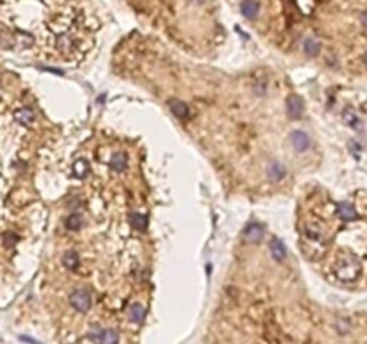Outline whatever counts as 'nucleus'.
Returning <instances> with one entry per match:
<instances>
[{
    "label": "nucleus",
    "mask_w": 367,
    "mask_h": 344,
    "mask_svg": "<svg viewBox=\"0 0 367 344\" xmlns=\"http://www.w3.org/2000/svg\"><path fill=\"white\" fill-rule=\"evenodd\" d=\"M333 273L337 280H340L342 283H353L362 275V262L356 254L342 251L333 264Z\"/></svg>",
    "instance_id": "nucleus-1"
},
{
    "label": "nucleus",
    "mask_w": 367,
    "mask_h": 344,
    "mask_svg": "<svg viewBox=\"0 0 367 344\" xmlns=\"http://www.w3.org/2000/svg\"><path fill=\"white\" fill-rule=\"evenodd\" d=\"M299 244H301L303 254L306 258H310V260H319V258H322L328 253V242L324 240H315V238H308L301 235V242Z\"/></svg>",
    "instance_id": "nucleus-2"
},
{
    "label": "nucleus",
    "mask_w": 367,
    "mask_h": 344,
    "mask_svg": "<svg viewBox=\"0 0 367 344\" xmlns=\"http://www.w3.org/2000/svg\"><path fill=\"white\" fill-rule=\"evenodd\" d=\"M301 235L303 237H308V238H315V240H324V242L330 240L328 226L322 221H319V219H314V221H310L308 224L303 226Z\"/></svg>",
    "instance_id": "nucleus-3"
},
{
    "label": "nucleus",
    "mask_w": 367,
    "mask_h": 344,
    "mask_svg": "<svg viewBox=\"0 0 367 344\" xmlns=\"http://www.w3.org/2000/svg\"><path fill=\"white\" fill-rule=\"evenodd\" d=\"M88 337L95 344H119V333L111 328H91Z\"/></svg>",
    "instance_id": "nucleus-4"
},
{
    "label": "nucleus",
    "mask_w": 367,
    "mask_h": 344,
    "mask_svg": "<svg viewBox=\"0 0 367 344\" xmlns=\"http://www.w3.org/2000/svg\"><path fill=\"white\" fill-rule=\"evenodd\" d=\"M70 305L77 312L84 314V312L90 310L91 307V294L86 289H77V291H73L70 294Z\"/></svg>",
    "instance_id": "nucleus-5"
},
{
    "label": "nucleus",
    "mask_w": 367,
    "mask_h": 344,
    "mask_svg": "<svg viewBox=\"0 0 367 344\" xmlns=\"http://www.w3.org/2000/svg\"><path fill=\"white\" fill-rule=\"evenodd\" d=\"M335 215L340 219L342 222H353L358 219V212L349 201H340L335 205Z\"/></svg>",
    "instance_id": "nucleus-6"
},
{
    "label": "nucleus",
    "mask_w": 367,
    "mask_h": 344,
    "mask_svg": "<svg viewBox=\"0 0 367 344\" xmlns=\"http://www.w3.org/2000/svg\"><path fill=\"white\" fill-rule=\"evenodd\" d=\"M303 110H305V106H303V101L299 95H290L289 99H287V113H289L290 119H299L303 115Z\"/></svg>",
    "instance_id": "nucleus-7"
},
{
    "label": "nucleus",
    "mask_w": 367,
    "mask_h": 344,
    "mask_svg": "<svg viewBox=\"0 0 367 344\" xmlns=\"http://www.w3.org/2000/svg\"><path fill=\"white\" fill-rule=\"evenodd\" d=\"M290 143H292V147L296 149V151H299V152H303V151H306V149L310 147V136L306 135L305 131H294L292 135H290Z\"/></svg>",
    "instance_id": "nucleus-8"
},
{
    "label": "nucleus",
    "mask_w": 367,
    "mask_h": 344,
    "mask_svg": "<svg viewBox=\"0 0 367 344\" xmlns=\"http://www.w3.org/2000/svg\"><path fill=\"white\" fill-rule=\"evenodd\" d=\"M269 249H270V254H272V258L276 260V262H283L287 258V249L285 246H283V242L280 240L278 237L270 238V244H269Z\"/></svg>",
    "instance_id": "nucleus-9"
},
{
    "label": "nucleus",
    "mask_w": 367,
    "mask_h": 344,
    "mask_svg": "<svg viewBox=\"0 0 367 344\" xmlns=\"http://www.w3.org/2000/svg\"><path fill=\"white\" fill-rule=\"evenodd\" d=\"M168 108H170L172 115H175L177 119H187L188 115H190V108H188L183 101H179V99H172V101H168Z\"/></svg>",
    "instance_id": "nucleus-10"
},
{
    "label": "nucleus",
    "mask_w": 367,
    "mask_h": 344,
    "mask_svg": "<svg viewBox=\"0 0 367 344\" xmlns=\"http://www.w3.org/2000/svg\"><path fill=\"white\" fill-rule=\"evenodd\" d=\"M127 317H129L133 323H142L143 317H145V307H143L142 303H131L129 307H127Z\"/></svg>",
    "instance_id": "nucleus-11"
},
{
    "label": "nucleus",
    "mask_w": 367,
    "mask_h": 344,
    "mask_svg": "<svg viewBox=\"0 0 367 344\" xmlns=\"http://www.w3.org/2000/svg\"><path fill=\"white\" fill-rule=\"evenodd\" d=\"M244 238L249 242V244H256V242H260L261 238H263V229H261V226H258V224L247 226L244 231Z\"/></svg>",
    "instance_id": "nucleus-12"
},
{
    "label": "nucleus",
    "mask_w": 367,
    "mask_h": 344,
    "mask_svg": "<svg viewBox=\"0 0 367 344\" xmlns=\"http://www.w3.org/2000/svg\"><path fill=\"white\" fill-rule=\"evenodd\" d=\"M88 174H90V163H88V160L79 158V160L73 161V176L79 178V180H84Z\"/></svg>",
    "instance_id": "nucleus-13"
},
{
    "label": "nucleus",
    "mask_w": 367,
    "mask_h": 344,
    "mask_svg": "<svg viewBox=\"0 0 367 344\" xmlns=\"http://www.w3.org/2000/svg\"><path fill=\"white\" fill-rule=\"evenodd\" d=\"M285 174H287L285 167L282 163H278V161H272L269 165V168H267V176H269L270 181H282L285 178Z\"/></svg>",
    "instance_id": "nucleus-14"
},
{
    "label": "nucleus",
    "mask_w": 367,
    "mask_h": 344,
    "mask_svg": "<svg viewBox=\"0 0 367 344\" xmlns=\"http://www.w3.org/2000/svg\"><path fill=\"white\" fill-rule=\"evenodd\" d=\"M129 224H131V228L136 229V231H145L147 229V217L140 212H133L129 215Z\"/></svg>",
    "instance_id": "nucleus-15"
},
{
    "label": "nucleus",
    "mask_w": 367,
    "mask_h": 344,
    "mask_svg": "<svg viewBox=\"0 0 367 344\" xmlns=\"http://www.w3.org/2000/svg\"><path fill=\"white\" fill-rule=\"evenodd\" d=\"M15 119L17 122H20L22 126H31L34 120V111L31 108H20V110L15 113Z\"/></svg>",
    "instance_id": "nucleus-16"
},
{
    "label": "nucleus",
    "mask_w": 367,
    "mask_h": 344,
    "mask_svg": "<svg viewBox=\"0 0 367 344\" xmlns=\"http://www.w3.org/2000/svg\"><path fill=\"white\" fill-rule=\"evenodd\" d=\"M110 165L115 172H124L127 168V156L124 152H117V154L111 156Z\"/></svg>",
    "instance_id": "nucleus-17"
},
{
    "label": "nucleus",
    "mask_w": 367,
    "mask_h": 344,
    "mask_svg": "<svg viewBox=\"0 0 367 344\" xmlns=\"http://www.w3.org/2000/svg\"><path fill=\"white\" fill-rule=\"evenodd\" d=\"M240 9H242V15L251 20V18H254L258 15V9L260 8H258V4L254 2V0H244V2L240 4Z\"/></svg>",
    "instance_id": "nucleus-18"
},
{
    "label": "nucleus",
    "mask_w": 367,
    "mask_h": 344,
    "mask_svg": "<svg viewBox=\"0 0 367 344\" xmlns=\"http://www.w3.org/2000/svg\"><path fill=\"white\" fill-rule=\"evenodd\" d=\"M79 254L75 253V251H66L65 254H63V266L66 267L68 271H75L79 267Z\"/></svg>",
    "instance_id": "nucleus-19"
},
{
    "label": "nucleus",
    "mask_w": 367,
    "mask_h": 344,
    "mask_svg": "<svg viewBox=\"0 0 367 344\" xmlns=\"http://www.w3.org/2000/svg\"><path fill=\"white\" fill-rule=\"evenodd\" d=\"M65 224L70 231H77V229H81V226H82V215L81 213H72V215L66 217Z\"/></svg>",
    "instance_id": "nucleus-20"
},
{
    "label": "nucleus",
    "mask_w": 367,
    "mask_h": 344,
    "mask_svg": "<svg viewBox=\"0 0 367 344\" xmlns=\"http://www.w3.org/2000/svg\"><path fill=\"white\" fill-rule=\"evenodd\" d=\"M303 49H305V54L306 56H317L319 52H321V43L315 40H306L305 45H303Z\"/></svg>",
    "instance_id": "nucleus-21"
}]
</instances>
